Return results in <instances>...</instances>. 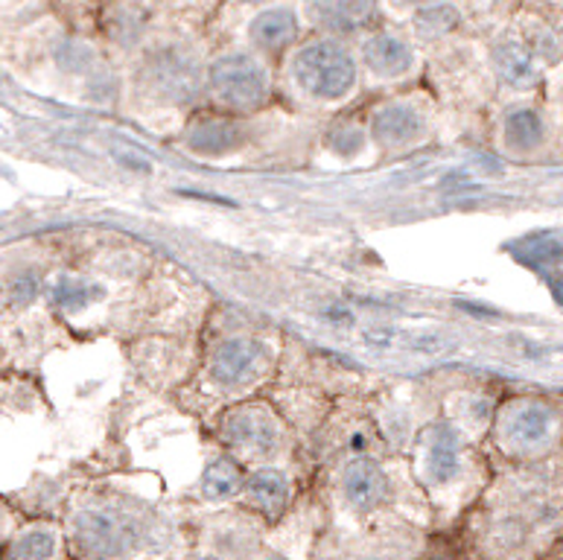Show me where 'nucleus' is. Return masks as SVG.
Returning <instances> with one entry per match:
<instances>
[{"label":"nucleus","mask_w":563,"mask_h":560,"mask_svg":"<svg viewBox=\"0 0 563 560\" xmlns=\"http://www.w3.org/2000/svg\"><path fill=\"white\" fill-rule=\"evenodd\" d=\"M79 537L91 552L118 554L132 543V526L109 510H91L79 519Z\"/></svg>","instance_id":"39448f33"},{"label":"nucleus","mask_w":563,"mask_h":560,"mask_svg":"<svg viewBox=\"0 0 563 560\" xmlns=\"http://www.w3.org/2000/svg\"><path fill=\"white\" fill-rule=\"evenodd\" d=\"M295 79L303 91L319 100H339L356 83V65L351 53L333 42H319L303 47L292 62Z\"/></svg>","instance_id":"f257e3e1"},{"label":"nucleus","mask_w":563,"mask_h":560,"mask_svg":"<svg viewBox=\"0 0 563 560\" xmlns=\"http://www.w3.org/2000/svg\"><path fill=\"white\" fill-rule=\"evenodd\" d=\"M100 295V289L97 286H88L82 284V281H70V277H62L59 286H56V301L62 304V307H82V304H88L91 298H97Z\"/></svg>","instance_id":"a211bd4d"},{"label":"nucleus","mask_w":563,"mask_h":560,"mask_svg":"<svg viewBox=\"0 0 563 560\" xmlns=\"http://www.w3.org/2000/svg\"><path fill=\"white\" fill-rule=\"evenodd\" d=\"M298 35V21L289 9H266L252 21V39L266 51H278Z\"/></svg>","instance_id":"9d476101"},{"label":"nucleus","mask_w":563,"mask_h":560,"mask_svg":"<svg viewBox=\"0 0 563 560\" xmlns=\"http://www.w3.org/2000/svg\"><path fill=\"white\" fill-rule=\"evenodd\" d=\"M307 9L321 26L339 33L362 30L374 18V0H307Z\"/></svg>","instance_id":"0eeeda50"},{"label":"nucleus","mask_w":563,"mask_h":560,"mask_svg":"<svg viewBox=\"0 0 563 560\" xmlns=\"http://www.w3.org/2000/svg\"><path fill=\"white\" fill-rule=\"evenodd\" d=\"M345 494L353 508L371 510L386 499L388 479L377 461L356 459L345 470Z\"/></svg>","instance_id":"423d86ee"},{"label":"nucleus","mask_w":563,"mask_h":560,"mask_svg":"<svg viewBox=\"0 0 563 560\" xmlns=\"http://www.w3.org/2000/svg\"><path fill=\"white\" fill-rule=\"evenodd\" d=\"M505 134H508V141L517 150H531L543 138V123H540L534 111H514L508 123H505Z\"/></svg>","instance_id":"dca6fc26"},{"label":"nucleus","mask_w":563,"mask_h":560,"mask_svg":"<svg viewBox=\"0 0 563 560\" xmlns=\"http://www.w3.org/2000/svg\"><path fill=\"white\" fill-rule=\"evenodd\" d=\"M211 85L219 100H225L234 109H252V106L263 102V97L269 91L266 70L243 53L219 59L211 67Z\"/></svg>","instance_id":"f03ea898"},{"label":"nucleus","mask_w":563,"mask_h":560,"mask_svg":"<svg viewBox=\"0 0 563 560\" xmlns=\"http://www.w3.org/2000/svg\"><path fill=\"white\" fill-rule=\"evenodd\" d=\"M266 369V348L254 339H231L213 356V380L222 385H245Z\"/></svg>","instance_id":"7ed1b4c3"},{"label":"nucleus","mask_w":563,"mask_h":560,"mask_svg":"<svg viewBox=\"0 0 563 560\" xmlns=\"http://www.w3.org/2000/svg\"><path fill=\"white\" fill-rule=\"evenodd\" d=\"M15 558H51L56 552V540L51 531H30L15 543Z\"/></svg>","instance_id":"6ab92c4d"},{"label":"nucleus","mask_w":563,"mask_h":560,"mask_svg":"<svg viewBox=\"0 0 563 560\" xmlns=\"http://www.w3.org/2000/svg\"><path fill=\"white\" fill-rule=\"evenodd\" d=\"M496 62H499V70H503L505 79H511L517 85L531 83L534 74H538V67H534L529 53L517 47V44H505L503 51L496 53Z\"/></svg>","instance_id":"f3484780"},{"label":"nucleus","mask_w":563,"mask_h":560,"mask_svg":"<svg viewBox=\"0 0 563 560\" xmlns=\"http://www.w3.org/2000/svg\"><path fill=\"white\" fill-rule=\"evenodd\" d=\"M245 3H261V0H245Z\"/></svg>","instance_id":"b1692460"},{"label":"nucleus","mask_w":563,"mask_h":560,"mask_svg":"<svg viewBox=\"0 0 563 560\" xmlns=\"http://www.w3.org/2000/svg\"><path fill=\"white\" fill-rule=\"evenodd\" d=\"M365 65L374 70L377 76H404L409 67H412V51L409 44L395 39V35H374L368 44H365Z\"/></svg>","instance_id":"1a4fd4ad"},{"label":"nucleus","mask_w":563,"mask_h":560,"mask_svg":"<svg viewBox=\"0 0 563 560\" xmlns=\"http://www.w3.org/2000/svg\"><path fill=\"white\" fill-rule=\"evenodd\" d=\"M534 257L543 260V263H549V260H561L563 243H558L552 237H543V240H538V245H534Z\"/></svg>","instance_id":"412c9836"},{"label":"nucleus","mask_w":563,"mask_h":560,"mask_svg":"<svg viewBox=\"0 0 563 560\" xmlns=\"http://www.w3.org/2000/svg\"><path fill=\"white\" fill-rule=\"evenodd\" d=\"M228 441H234L240 450L249 452H272L278 443V427L266 409L249 406V409L234 411L225 424Z\"/></svg>","instance_id":"20e7f679"},{"label":"nucleus","mask_w":563,"mask_h":560,"mask_svg":"<svg viewBox=\"0 0 563 560\" xmlns=\"http://www.w3.org/2000/svg\"><path fill=\"white\" fill-rule=\"evenodd\" d=\"M202 487L208 499H225V496L236 494V487H240V470H236L234 461H228V459L213 461L211 468L205 470Z\"/></svg>","instance_id":"2eb2a0df"},{"label":"nucleus","mask_w":563,"mask_h":560,"mask_svg":"<svg viewBox=\"0 0 563 560\" xmlns=\"http://www.w3.org/2000/svg\"><path fill=\"white\" fill-rule=\"evenodd\" d=\"M455 12L450 7H435V9H427L418 15V30L423 35H438V33H446V30H453L455 26Z\"/></svg>","instance_id":"aec40b11"},{"label":"nucleus","mask_w":563,"mask_h":560,"mask_svg":"<svg viewBox=\"0 0 563 560\" xmlns=\"http://www.w3.org/2000/svg\"><path fill=\"white\" fill-rule=\"evenodd\" d=\"M427 470L432 482H438V485H444V482L455 476V470H459V441H455L453 429L438 427L432 432L427 452Z\"/></svg>","instance_id":"9b49d317"},{"label":"nucleus","mask_w":563,"mask_h":560,"mask_svg":"<svg viewBox=\"0 0 563 560\" xmlns=\"http://www.w3.org/2000/svg\"><path fill=\"white\" fill-rule=\"evenodd\" d=\"M549 284H552V293H555L558 301L563 304V275H552L549 277Z\"/></svg>","instance_id":"5701e85b"},{"label":"nucleus","mask_w":563,"mask_h":560,"mask_svg":"<svg viewBox=\"0 0 563 560\" xmlns=\"http://www.w3.org/2000/svg\"><path fill=\"white\" fill-rule=\"evenodd\" d=\"M190 150L202 155H222L243 143V132L231 123H202L190 132Z\"/></svg>","instance_id":"4468645a"},{"label":"nucleus","mask_w":563,"mask_h":560,"mask_svg":"<svg viewBox=\"0 0 563 560\" xmlns=\"http://www.w3.org/2000/svg\"><path fill=\"white\" fill-rule=\"evenodd\" d=\"M245 491H249V499L266 514H278L286 505V496H289V485H286V479L280 476L278 470H257L249 479Z\"/></svg>","instance_id":"ddd939ff"},{"label":"nucleus","mask_w":563,"mask_h":560,"mask_svg":"<svg viewBox=\"0 0 563 560\" xmlns=\"http://www.w3.org/2000/svg\"><path fill=\"white\" fill-rule=\"evenodd\" d=\"M423 132V120L421 114L412 109V106H386L383 111H377L374 118V134L377 141L388 143V146H404V143L418 141Z\"/></svg>","instance_id":"6e6552de"},{"label":"nucleus","mask_w":563,"mask_h":560,"mask_svg":"<svg viewBox=\"0 0 563 560\" xmlns=\"http://www.w3.org/2000/svg\"><path fill=\"white\" fill-rule=\"evenodd\" d=\"M552 424H555V418H552V411L543 409V406H522V409H517L511 418H508L505 432H508V438L517 443H540L549 438Z\"/></svg>","instance_id":"f8f14e48"},{"label":"nucleus","mask_w":563,"mask_h":560,"mask_svg":"<svg viewBox=\"0 0 563 560\" xmlns=\"http://www.w3.org/2000/svg\"><path fill=\"white\" fill-rule=\"evenodd\" d=\"M35 293V284H33V277H21L15 286V301H30Z\"/></svg>","instance_id":"4be33fe9"}]
</instances>
